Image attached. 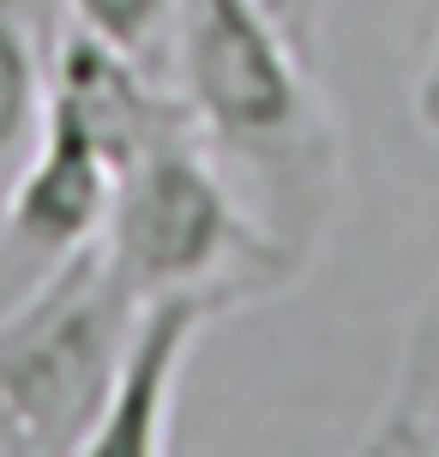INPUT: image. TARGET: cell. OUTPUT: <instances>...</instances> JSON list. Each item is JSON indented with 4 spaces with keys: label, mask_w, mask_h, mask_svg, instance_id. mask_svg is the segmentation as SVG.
I'll list each match as a JSON object with an SVG mask.
<instances>
[{
    "label": "cell",
    "mask_w": 439,
    "mask_h": 457,
    "mask_svg": "<svg viewBox=\"0 0 439 457\" xmlns=\"http://www.w3.org/2000/svg\"><path fill=\"white\" fill-rule=\"evenodd\" d=\"M259 6H265L295 43H313V0H259Z\"/></svg>",
    "instance_id": "9c48e42d"
},
{
    "label": "cell",
    "mask_w": 439,
    "mask_h": 457,
    "mask_svg": "<svg viewBox=\"0 0 439 457\" xmlns=\"http://www.w3.org/2000/svg\"><path fill=\"white\" fill-rule=\"evenodd\" d=\"M0 457H37L30 452V434H24L19 410L6 403V391H0Z\"/></svg>",
    "instance_id": "30bf717a"
},
{
    "label": "cell",
    "mask_w": 439,
    "mask_h": 457,
    "mask_svg": "<svg viewBox=\"0 0 439 457\" xmlns=\"http://www.w3.org/2000/svg\"><path fill=\"white\" fill-rule=\"evenodd\" d=\"M169 85L193 138L283 247H319L344 187V138L313 54L259 0H181Z\"/></svg>",
    "instance_id": "6da1fadb"
},
{
    "label": "cell",
    "mask_w": 439,
    "mask_h": 457,
    "mask_svg": "<svg viewBox=\"0 0 439 457\" xmlns=\"http://www.w3.org/2000/svg\"><path fill=\"white\" fill-rule=\"evenodd\" d=\"M43 109H48V61L43 48L24 37L19 24L0 19V211L19 187L24 162L43 138Z\"/></svg>",
    "instance_id": "8992f818"
},
{
    "label": "cell",
    "mask_w": 439,
    "mask_h": 457,
    "mask_svg": "<svg viewBox=\"0 0 439 457\" xmlns=\"http://www.w3.org/2000/svg\"><path fill=\"white\" fill-rule=\"evenodd\" d=\"M103 253L133 295L223 289L235 301H253L301 277V259L241 205L193 127L162 133L120 169Z\"/></svg>",
    "instance_id": "7a4b0ae2"
},
{
    "label": "cell",
    "mask_w": 439,
    "mask_h": 457,
    "mask_svg": "<svg viewBox=\"0 0 439 457\" xmlns=\"http://www.w3.org/2000/svg\"><path fill=\"white\" fill-rule=\"evenodd\" d=\"M72 19L96 37H109L115 48H127L133 61H145L157 79H169L181 0H72Z\"/></svg>",
    "instance_id": "52a82bcc"
},
{
    "label": "cell",
    "mask_w": 439,
    "mask_h": 457,
    "mask_svg": "<svg viewBox=\"0 0 439 457\" xmlns=\"http://www.w3.org/2000/svg\"><path fill=\"white\" fill-rule=\"evenodd\" d=\"M421 120H427V127H434L439 133V43H434V61H427V79H421Z\"/></svg>",
    "instance_id": "8fae6325"
},
{
    "label": "cell",
    "mask_w": 439,
    "mask_h": 457,
    "mask_svg": "<svg viewBox=\"0 0 439 457\" xmlns=\"http://www.w3.org/2000/svg\"><path fill=\"white\" fill-rule=\"evenodd\" d=\"M361 445L397 457H439V301L410 325L392 397H385V410Z\"/></svg>",
    "instance_id": "5b68a950"
},
{
    "label": "cell",
    "mask_w": 439,
    "mask_h": 457,
    "mask_svg": "<svg viewBox=\"0 0 439 457\" xmlns=\"http://www.w3.org/2000/svg\"><path fill=\"white\" fill-rule=\"evenodd\" d=\"M133 307L139 295L115 277L103 241H91L0 313V391L37 457L91 445Z\"/></svg>",
    "instance_id": "3957f363"
},
{
    "label": "cell",
    "mask_w": 439,
    "mask_h": 457,
    "mask_svg": "<svg viewBox=\"0 0 439 457\" xmlns=\"http://www.w3.org/2000/svg\"><path fill=\"white\" fill-rule=\"evenodd\" d=\"M0 19L19 24L24 37L43 48V61L61 48V37H67L72 24H79L72 19V0H0Z\"/></svg>",
    "instance_id": "ba28073f"
},
{
    "label": "cell",
    "mask_w": 439,
    "mask_h": 457,
    "mask_svg": "<svg viewBox=\"0 0 439 457\" xmlns=\"http://www.w3.org/2000/svg\"><path fill=\"white\" fill-rule=\"evenodd\" d=\"M229 307H241V301L223 295V289L139 295L127 343H120L115 379H109V403L96 415V434L85 445V457H162L169 452L186 355H193V343L205 337V325L223 320Z\"/></svg>",
    "instance_id": "277c9868"
}]
</instances>
